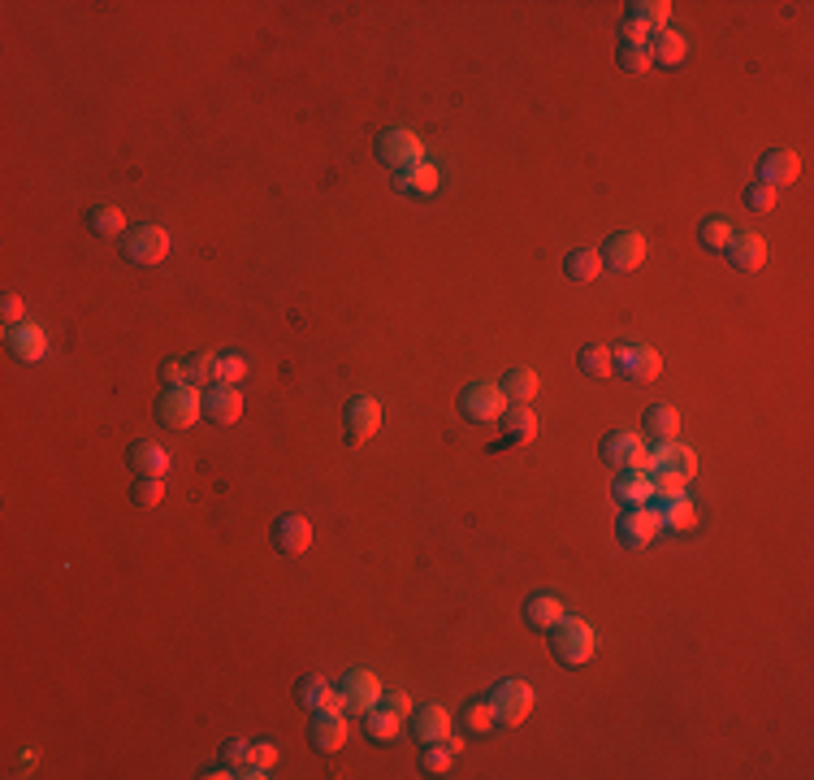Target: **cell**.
Returning <instances> with one entry per match:
<instances>
[{
  "instance_id": "cell-10",
  "label": "cell",
  "mask_w": 814,
  "mask_h": 780,
  "mask_svg": "<svg viewBox=\"0 0 814 780\" xmlns=\"http://www.w3.org/2000/svg\"><path fill=\"white\" fill-rule=\"evenodd\" d=\"M338 694H343V707H347V711H360V715H364V711H373L377 702H382L386 689H382V681H377L369 668H351L343 681H338Z\"/></svg>"
},
{
  "instance_id": "cell-43",
  "label": "cell",
  "mask_w": 814,
  "mask_h": 780,
  "mask_svg": "<svg viewBox=\"0 0 814 780\" xmlns=\"http://www.w3.org/2000/svg\"><path fill=\"white\" fill-rule=\"evenodd\" d=\"M776 195L780 191H771L767 182H750V187H745V208H750V213H771V208H776Z\"/></svg>"
},
{
  "instance_id": "cell-6",
  "label": "cell",
  "mask_w": 814,
  "mask_h": 780,
  "mask_svg": "<svg viewBox=\"0 0 814 780\" xmlns=\"http://www.w3.org/2000/svg\"><path fill=\"white\" fill-rule=\"evenodd\" d=\"M459 412H464L472 425L503 421V412H507L503 386H494V382H472V386H464V390H459Z\"/></svg>"
},
{
  "instance_id": "cell-45",
  "label": "cell",
  "mask_w": 814,
  "mask_h": 780,
  "mask_svg": "<svg viewBox=\"0 0 814 780\" xmlns=\"http://www.w3.org/2000/svg\"><path fill=\"white\" fill-rule=\"evenodd\" d=\"M0 317H5V325H22V321H26L22 299H18V295H5V299H0Z\"/></svg>"
},
{
  "instance_id": "cell-20",
  "label": "cell",
  "mask_w": 814,
  "mask_h": 780,
  "mask_svg": "<svg viewBox=\"0 0 814 780\" xmlns=\"http://www.w3.org/2000/svg\"><path fill=\"white\" fill-rule=\"evenodd\" d=\"M5 343H9V351H13V356H18L22 364H35V360L48 356V334L39 330L35 321L9 325V330H5Z\"/></svg>"
},
{
  "instance_id": "cell-31",
  "label": "cell",
  "mask_w": 814,
  "mask_h": 780,
  "mask_svg": "<svg viewBox=\"0 0 814 780\" xmlns=\"http://www.w3.org/2000/svg\"><path fill=\"white\" fill-rule=\"evenodd\" d=\"M563 273H568V282H598V273H602V256L594 252V247H572L568 256H563Z\"/></svg>"
},
{
  "instance_id": "cell-41",
  "label": "cell",
  "mask_w": 814,
  "mask_h": 780,
  "mask_svg": "<svg viewBox=\"0 0 814 780\" xmlns=\"http://www.w3.org/2000/svg\"><path fill=\"white\" fill-rule=\"evenodd\" d=\"M464 728H468V733L472 737H485V733H490V728H494V711H490V702H468V707H464Z\"/></svg>"
},
{
  "instance_id": "cell-34",
  "label": "cell",
  "mask_w": 814,
  "mask_h": 780,
  "mask_svg": "<svg viewBox=\"0 0 814 780\" xmlns=\"http://www.w3.org/2000/svg\"><path fill=\"white\" fill-rule=\"evenodd\" d=\"M498 386H503L507 403H529V399L537 395V386H542V382H537V373L529 369V364H516V369H507V373H503V382H498Z\"/></svg>"
},
{
  "instance_id": "cell-50",
  "label": "cell",
  "mask_w": 814,
  "mask_h": 780,
  "mask_svg": "<svg viewBox=\"0 0 814 780\" xmlns=\"http://www.w3.org/2000/svg\"><path fill=\"white\" fill-rule=\"evenodd\" d=\"M35 763H39V754H35V750H22V754H18V767H22L26 776L35 772Z\"/></svg>"
},
{
  "instance_id": "cell-42",
  "label": "cell",
  "mask_w": 814,
  "mask_h": 780,
  "mask_svg": "<svg viewBox=\"0 0 814 780\" xmlns=\"http://www.w3.org/2000/svg\"><path fill=\"white\" fill-rule=\"evenodd\" d=\"M130 499H135L139 507H156V503L165 499V481L161 477H139L135 490H130Z\"/></svg>"
},
{
  "instance_id": "cell-29",
  "label": "cell",
  "mask_w": 814,
  "mask_h": 780,
  "mask_svg": "<svg viewBox=\"0 0 814 780\" xmlns=\"http://www.w3.org/2000/svg\"><path fill=\"white\" fill-rule=\"evenodd\" d=\"M641 425H646V434H650L654 442L680 438V412L672 408V403H650L646 416H641Z\"/></svg>"
},
{
  "instance_id": "cell-15",
  "label": "cell",
  "mask_w": 814,
  "mask_h": 780,
  "mask_svg": "<svg viewBox=\"0 0 814 780\" xmlns=\"http://www.w3.org/2000/svg\"><path fill=\"white\" fill-rule=\"evenodd\" d=\"M724 256L732 260V269L758 273V269L767 265V239H763V234H754V230H732Z\"/></svg>"
},
{
  "instance_id": "cell-7",
  "label": "cell",
  "mask_w": 814,
  "mask_h": 780,
  "mask_svg": "<svg viewBox=\"0 0 814 780\" xmlns=\"http://www.w3.org/2000/svg\"><path fill=\"white\" fill-rule=\"evenodd\" d=\"M156 416L174 429H191L204 416V403L195 395V386H165L161 399H156Z\"/></svg>"
},
{
  "instance_id": "cell-2",
  "label": "cell",
  "mask_w": 814,
  "mask_h": 780,
  "mask_svg": "<svg viewBox=\"0 0 814 780\" xmlns=\"http://www.w3.org/2000/svg\"><path fill=\"white\" fill-rule=\"evenodd\" d=\"M550 650H555V659L563 668H585L598 650V637L581 616H563L555 629H550Z\"/></svg>"
},
{
  "instance_id": "cell-35",
  "label": "cell",
  "mask_w": 814,
  "mask_h": 780,
  "mask_svg": "<svg viewBox=\"0 0 814 780\" xmlns=\"http://www.w3.org/2000/svg\"><path fill=\"white\" fill-rule=\"evenodd\" d=\"M87 230L100 234V239H113V234L126 230V213L117 204H96V208H87Z\"/></svg>"
},
{
  "instance_id": "cell-37",
  "label": "cell",
  "mask_w": 814,
  "mask_h": 780,
  "mask_svg": "<svg viewBox=\"0 0 814 780\" xmlns=\"http://www.w3.org/2000/svg\"><path fill=\"white\" fill-rule=\"evenodd\" d=\"M728 239H732V226H728V217H724V213L706 217L702 226H698V243L706 247V252H724Z\"/></svg>"
},
{
  "instance_id": "cell-36",
  "label": "cell",
  "mask_w": 814,
  "mask_h": 780,
  "mask_svg": "<svg viewBox=\"0 0 814 780\" xmlns=\"http://www.w3.org/2000/svg\"><path fill=\"white\" fill-rule=\"evenodd\" d=\"M364 724H369V737L377 741V746H390V741H399V724H403V715L386 711L382 702H377L373 711H364Z\"/></svg>"
},
{
  "instance_id": "cell-3",
  "label": "cell",
  "mask_w": 814,
  "mask_h": 780,
  "mask_svg": "<svg viewBox=\"0 0 814 780\" xmlns=\"http://www.w3.org/2000/svg\"><path fill=\"white\" fill-rule=\"evenodd\" d=\"M485 702H490V711H494V724L516 728V724L529 720V711H533L537 694H533V685H529V681L511 676V681H498V685L490 689V698H485Z\"/></svg>"
},
{
  "instance_id": "cell-51",
  "label": "cell",
  "mask_w": 814,
  "mask_h": 780,
  "mask_svg": "<svg viewBox=\"0 0 814 780\" xmlns=\"http://www.w3.org/2000/svg\"><path fill=\"white\" fill-rule=\"evenodd\" d=\"M200 776H204V780H226V776H234V767H204Z\"/></svg>"
},
{
  "instance_id": "cell-30",
  "label": "cell",
  "mask_w": 814,
  "mask_h": 780,
  "mask_svg": "<svg viewBox=\"0 0 814 780\" xmlns=\"http://www.w3.org/2000/svg\"><path fill=\"white\" fill-rule=\"evenodd\" d=\"M464 750V741L446 733L442 741H433V746H425V754H420V772L425 776H446L451 772V763H455V754Z\"/></svg>"
},
{
  "instance_id": "cell-40",
  "label": "cell",
  "mask_w": 814,
  "mask_h": 780,
  "mask_svg": "<svg viewBox=\"0 0 814 780\" xmlns=\"http://www.w3.org/2000/svg\"><path fill=\"white\" fill-rule=\"evenodd\" d=\"M615 61H620L624 74H646L654 57H650V44H620V52H615Z\"/></svg>"
},
{
  "instance_id": "cell-1",
  "label": "cell",
  "mask_w": 814,
  "mask_h": 780,
  "mask_svg": "<svg viewBox=\"0 0 814 780\" xmlns=\"http://www.w3.org/2000/svg\"><path fill=\"white\" fill-rule=\"evenodd\" d=\"M646 473L654 477V490L659 494H672V490H685V481L698 473V451L685 447L680 438L672 442H654L650 447V464Z\"/></svg>"
},
{
  "instance_id": "cell-14",
  "label": "cell",
  "mask_w": 814,
  "mask_h": 780,
  "mask_svg": "<svg viewBox=\"0 0 814 780\" xmlns=\"http://www.w3.org/2000/svg\"><path fill=\"white\" fill-rule=\"evenodd\" d=\"M654 507V516H659V525L663 529H676V533H685L698 525V507H693V499L685 490H672V494H654L650 499Z\"/></svg>"
},
{
  "instance_id": "cell-26",
  "label": "cell",
  "mask_w": 814,
  "mask_h": 780,
  "mask_svg": "<svg viewBox=\"0 0 814 780\" xmlns=\"http://www.w3.org/2000/svg\"><path fill=\"white\" fill-rule=\"evenodd\" d=\"M563 616H568V611H563V603L555 594H533L529 603H524V624L537 629V633H550Z\"/></svg>"
},
{
  "instance_id": "cell-28",
  "label": "cell",
  "mask_w": 814,
  "mask_h": 780,
  "mask_svg": "<svg viewBox=\"0 0 814 780\" xmlns=\"http://www.w3.org/2000/svg\"><path fill=\"white\" fill-rule=\"evenodd\" d=\"M169 464H174L169 460V451L156 447V442H135V447H130V468H135L139 477H161L165 481Z\"/></svg>"
},
{
  "instance_id": "cell-47",
  "label": "cell",
  "mask_w": 814,
  "mask_h": 780,
  "mask_svg": "<svg viewBox=\"0 0 814 780\" xmlns=\"http://www.w3.org/2000/svg\"><path fill=\"white\" fill-rule=\"evenodd\" d=\"M620 44H650V31H641L633 18L620 22Z\"/></svg>"
},
{
  "instance_id": "cell-19",
  "label": "cell",
  "mask_w": 814,
  "mask_h": 780,
  "mask_svg": "<svg viewBox=\"0 0 814 780\" xmlns=\"http://www.w3.org/2000/svg\"><path fill=\"white\" fill-rule=\"evenodd\" d=\"M797 174H802V156H797L793 148H771L763 156V165H758V182H767L771 191L789 187V182H797Z\"/></svg>"
},
{
  "instance_id": "cell-18",
  "label": "cell",
  "mask_w": 814,
  "mask_h": 780,
  "mask_svg": "<svg viewBox=\"0 0 814 780\" xmlns=\"http://www.w3.org/2000/svg\"><path fill=\"white\" fill-rule=\"evenodd\" d=\"M537 438V412L529 403H507L503 412V438L494 442L490 451H503V447H524V442Z\"/></svg>"
},
{
  "instance_id": "cell-11",
  "label": "cell",
  "mask_w": 814,
  "mask_h": 780,
  "mask_svg": "<svg viewBox=\"0 0 814 780\" xmlns=\"http://www.w3.org/2000/svg\"><path fill=\"white\" fill-rule=\"evenodd\" d=\"M122 256L130 260V265H161V260L169 256V234L161 226H135L126 234Z\"/></svg>"
},
{
  "instance_id": "cell-48",
  "label": "cell",
  "mask_w": 814,
  "mask_h": 780,
  "mask_svg": "<svg viewBox=\"0 0 814 780\" xmlns=\"http://www.w3.org/2000/svg\"><path fill=\"white\" fill-rule=\"evenodd\" d=\"M265 776H269V772H265V767H260V763H252V759L234 767V780H265Z\"/></svg>"
},
{
  "instance_id": "cell-21",
  "label": "cell",
  "mask_w": 814,
  "mask_h": 780,
  "mask_svg": "<svg viewBox=\"0 0 814 780\" xmlns=\"http://www.w3.org/2000/svg\"><path fill=\"white\" fill-rule=\"evenodd\" d=\"M312 746H317L321 754H338L347 746V737H351V728H347V720L338 711H317L312 715Z\"/></svg>"
},
{
  "instance_id": "cell-13",
  "label": "cell",
  "mask_w": 814,
  "mask_h": 780,
  "mask_svg": "<svg viewBox=\"0 0 814 780\" xmlns=\"http://www.w3.org/2000/svg\"><path fill=\"white\" fill-rule=\"evenodd\" d=\"M204 416L213 425H234L243 416V390L239 386H226V382H213V386H204Z\"/></svg>"
},
{
  "instance_id": "cell-16",
  "label": "cell",
  "mask_w": 814,
  "mask_h": 780,
  "mask_svg": "<svg viewBox=\"0 0 814 780\" xmlns=\"http://www.w3.org/2000/svg\"><path fill=\"white\" fill-rule=\"evenodd\" d=\"M161 382L165 386H213V356H187V360H169L161 364Z\"/></svg>"
},
{
  "instance_id": "cell-39",
  "label": "cell",
  "mask_w": 814,
  "mask_h": 780,
  "mask_svg": "<svg viewBox=\"0 0 814 780\" xmlns=\"http://www.w3.org/2000/svg\"><path fill=\"white\" fill-rule=\"evenodd\" d=\"M213 373H217V382L239 386L247 377V360L239 356V351H221V356H213Z\"/></svg>"
},
{
  "instance_id": "cell-46",
  "label": "cell",
  "mask_w": 814,
  "mask_h": 780,
  "mask_svg": "<svg viewBox=\"0 0 814 780\" xmlns=\"http://www.w3.org/2000/svg\"><path fill=\"white\" fill-rule=\"evenodd\" d=\"M247 746H252V741H239V737L226 741V746H221V759H226V767H239V763H247Z\"/></svg>"
},
{
  "instance_id": "cell-8",
  "label": "cell",
  "mask_w": 814,
  "mask_h": 780,
  "mask_svg": "<svg viewBox=\"0 0 814 780\" xmlns=\"http://www.w3.org/2000/svg\"><path fill=\"white\" fill-rule=\"evenodd\" d=\"M598 455L607 460L611 468H641L646 473V464H650V447H646V438L641 434H633V429H620V434H607L602 438V447H598Z\"/></svg>"
},
{
  "instance_id": "cell-27",
  "label": "cell",
  "mask_w": 814,
  "mask_h": 780,
  "mask_svg": "<svg viewBox=\"0 0 814 780\" xmlns=\"http://www.w3.org/2000/svg\"><path fill=\"white\" fill-rule=\"evenodd\" d=\"M395 187L407 191V195H433L442 187V169L433 165V161H420L412 169H399L395 174Z\"/></svg>"
},
{
  "instance_id": "cell-49",
  "label": "cell",
  "mask_w": 814,
  "mask_h": 780,
  "mask_svg": "<svg viewBox=\"0 0 814 780\" xmlns=\"http://www.w3.org/2000/svg\"><path fill=\"white\" fill-rule=\"evenodd\" d=\"M382 707L395 711V715H407V711H412V698H407V694H382Z\"/></svg>"
},
{
  "instance_id": "cell-4",
  "label": "cell",
  "mask_w": 814,
  "mask_h": 780,
  "mask_svg": "<svg viewBox=\"0 0 814 780\" xmlns=\"http://www.w3.org/2000/svg\"><path fill=\"white\" fill-rule=\"evenodd\" d=\"M373 156L399 174V169H412V165L425 161V139L407 126H395V130H386V135L373 139Z\"/></svg>"
},
{
  "instance_id": "cell-33",
  "label": "cell",
  "mask_w": 814,
  "mask_h": 780,
  "mask_svg": "<svg viewBox=\"0 0 814 780\" xmlns=\"http://www.w3.org/2000/svg\"><path fill=\"white\" fill-rule=\"evenodd\" d=\"M685 35H676V31H659V35H650V57L654 65H663V70H676L680 61H685Z\"/></svg>"
},
{
  "instance_id": "cell-24",
  "label": "cell",
  "mask_w": 814,
  "mask_h": 780,
  "mask_svg": "<svg viewBox=\"0 0 814 780\" xmlns=\"http://www.w3.org/2000/svg\"><path fill=\"white\" fill-rule=\"evenodd\" d=\"M295 698L304 702L308 711H338V707H343V694H338V689L325 681V676H317V672L304 676V681L295 685Z\"/></svg>"
},
{
  "instance_id": "cell-22",
  "label": "cell",
  "mask_w": 814,
  "mask_h": 780,
  "mask_svg": "<svg viewBox=\"0 0 814 780\" xmlns=\"http://www.w3.org/2000/svg\"><path fill=\"white\" fill-rule=\"evenodd\" d=\"M273 546H278L282 555H304L312 546V525L308 516H278L273 520Z\"/></svg>"
},
{
  "instance_id": "cell-44",
  "label": "cell",
  "mask_w": 814,
  "mask_h": 780,
  "mask_svg": "<svg viewBox=\"0 0 814 780\" xmlns=\"http://www.w3.org/2000/svg\"><path fill=\"white\" fill-rule=\"evenodd\" d=\"M247 759L260 763L265 772H273V763H278V746H273V741H252V746H247Z\"/></svg>"
},
{
  "instance_id": "cell-23",
  "label": "cell",
  "mask_w": 814,
  "mask_h": 780,
  "mask_svg": "<svg viewBox=\"0 0 814 780\" xmlns=\"http://www.w3.org/2000/svg\"><path fill=\"white\" fill-rule=\"evenodd\" d=\"M654 494H659L654 490V477L641 473V468H624V473L615 477V499L624 507H650Z\"/></svg>"
},
{
  "instance_id": "cell-25",
  "label": "cell",
  "mask_w": 814,
  "mask_h": 780,
  "mask_svg": "<svg viewBox=\"0 0 814 780\" xmlns=\"http://www.w3.org/2000/svg\"><path fill=\"white\" fill-rule=\"evenodd\" d=\"M446 733H451V715H446V707H438V702H425V707L412 711V737L416 741L433 746V741H442Z\"/></svg>"
},
{
  "instance_id": "cell-5",
  "label": "cell",
  "mask_w": 814,
  "mask_h": 780,
  "mask_svg": "<svg viewBox=\"0 0 814 780\" xmlns=\"http://www.w3.org/2000/svg\"><path fill=\"white\" fill-rule=\"evenodd\" d=\"M611 373L628 377V382H654L663 373V356L650 343H620L611 347Z\"/></svg>"
},
{
  "instance_id": "cell-32",
  "label": "cell",
  "mask_w": 814,
  "mask_h": 780,
  "mask_svg": "<svg viewBox=\"0 0 814 780\" xmlns=\"http://www.w3.org/2000/svg\"><path fill=\"white\" fill-rule=\"evenodd\" d=\"M624 18H633V22L641 26V31L659 35V31H667V18H672V5H667V0H633Z\"/></svg>"
},
{
  "instance_id": "cell-38",
  "label": "cell",
  "mask_w": 814,
  "mask_h": 780,
  "mask_svg": "<svg viewBox=\"0 0 814 780\" xmlns=\"http://www.w3.org/2000/svg\"><path fill=\"white\" fill-rule=\"evenodd\" d=\"M576 369L585 377H594V382L611 377V347H585L581 356H576Z\"/></svg>"
},
{
  "instance_id": "cell-17",
  "label": "cell",
  "mask_w": 814,
  "mask_h": 780,
  "mask_svg": "<svg viewBox=\"0 0 814 780\" xmlns=\"http://www.w3.org/2000/svg\"><path fill=\"white\" fill-rule=\"evenodd\" d=\"M343 425H347V442H369V438L377 434V429H382V403H377L373 395L351 399V403H347Z\"/></svg>"
},
{
  "instance_id": "cell-12",
  "label": "cell",
  "mask_w": 814,
  "mask_h": 780,
  "mask_svg": "<svg viewBox=\"0 0 814 780\" xmlns=\"http://www.w3.org/2000/svg\"><path fill=\"white\" fill-rule=\"evenodd\" d=\"M659 516H654V507H628V512L620 516V525H615V538H620L628 551H646V546L659 538Z\"/></svg>"
},
{
  "instance_id": "cell-9",
  "label": "cell",
  "mask_w": 814,
  "mask_h": 780,
  "mask_svg": "<svg viewBox=\"0 0 814 780\" xmlns=\"http://www.w3.org/2000/svg\"><path fill=\"white\" fill-rule=\"evenodd\" d=\"M598 256H602V269L633 273V269H641V260H646V239H641L637 230H620L598 247Z\"/></svg>"
}]
</instances>
